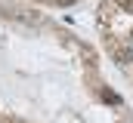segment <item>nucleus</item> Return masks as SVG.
<instances>
[{
    "mask_svg": "<svg viewBox=\"0 0 133 123\" xmlns=\"http://www.w3.org/2000/svg\"><path fill=\"white\" fill-rule=\"evenodd\" d=\"M99 95H102V102H108V105H121V95H118V92H111V89H102Z\"/></svg>",
    "mask_w": 133,
    "mask_h": 123,
    "instance_id": "obj_1",
    "label": "nucleus"
},
{
    "mask_svg": "<svg viewBox=\"0 0 133 123\" xmlns=\"http://www.w3.org/2000/svg\"><path fill=\"white\" fill-rule=\"evenodd\" d=\"M115 56H118V62H121V65H127V62H130V52H127V49H118Z\"/></svg>",
    "mask_w": 133,
    "mask_h": 123,
    "instance_id": "obj_2",
    "label": "nucleus"
},
{
    "mask_svg": "<svg viewBox=\"0 0 133 123\" xmlns=\"http://www.w3.org/2000/svg\"><path fill=\"white\" fill-rule=\"evenodd\" d=\"M121 6H124V9H130V6H133V0H121Z\"/></svg>",
    "mask_w": 133,
    "mask_h": 123,
    "instance_id": "obj_3",
    "label": "nucleus"
},
{
    "mask_svg": "<svg viewBox=\"0 0 133 123\" xmlns=\"http://www.w3.org/2000/svg\"><path fill=\"white\" fill-rule=\"evenodd\" d=\"M56 3H62V6H68V3H74V0H56Z\"/></svg>",
    "mask_w": 133,
    "mask_h": 123,
    "instance_id": "obj_4",
    "label": "nucleus"
}]
</instances>
